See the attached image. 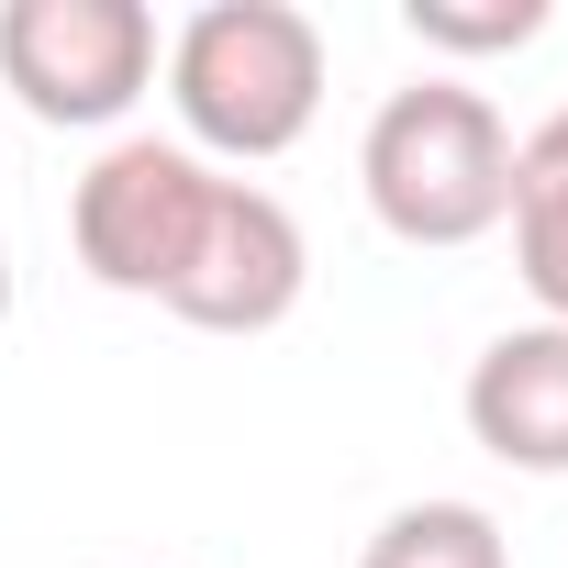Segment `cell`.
Returning <instances> with one entry per match:
<instances>
[{"instance_id": "1", "label": "cell", "mask_w": 568, "mask_h": 568, "mask_svg": "<svg viewBox=\"0 0 568 568\" xmlns=\"http://www.w3.org/2000/svg\"><path fill=\"white\" fill-rule=\"evenodd\" d=\"M324 23L302 0H201V12L168 34V101H179V134L190 156H291L324 112Z\"/></svg>"}, {"instance_id": "2", "label": "cell", "mask_w": 568, "mask_h": 568, "mask_svg": "<svg viewBox=\"0 0 568 568\" xmlns=\"http://www.w3.org/2000/svg\"><path fill=\"white\" fill-rule=\"evenodd\" d=\"M357 190L402 245H479L513 212V123L468 79H413L357 134Z\"/></svg>"}, {"instance_id": "3", "label": "cell", "mask_w": 568, "mask_h": 568, "mask_svg": "<svg viewBox=\"0 0 568 568\" xmlns=\"http://www.w3.org/2000/svg\"><path fill=\"white\" fill-rule=\"evenodd\" d=\"M156 68L168 45L145 0H0V90L57 134H112Z\"/></svg>"}, {"instance_id": "4", "label": "cell", "mask_w": 568, "mask_h": 568, "mask_svg": "<svg viewBox=\"0 0 568 568\" xmlns=\"http://www.w3.org/2000/svg\"><path fill=\"white\" fill-rule=\"evenodd\" d=\"M212 201H223V179H212L190 145H168V134H112V145L90 156L79 201H68L79 267L101 278V291H123V302H168L179 267H190V245H201V223H212Z\"/></svg>"}, {"instance_id": "5", "label": "cell", "mask_w": 568, "mask_h": 568, "mask_svg": "<svg viewBox=\"0 0 568 568\" xmlns=\"http://www.w3.org/2000/svg\"><path fill=\"white\" fill-rule=\"evenodd\" d=\"M302 291H313V245H302L291 201L256 190V179H223V201H212V223H201V245L179 267L168 313L201 324V335H267V324L302 313Z\"/></svg>"}, {"instance_id": "6", "label": "cell", "mask_w": 568, "mask_h": 568, "mask_svg": "<svg viewBox=\"0 0 568 568\" xmlns=\"http://www.w3.org/2000/svg\"><path fill=\"white\" fill-rule=\"evenodd\" d=\"M468 435L524 468V479H568V324H513L468 357V390H457Z\"/></svg>"}, {"instance_id": "7", "label": "cell", "mask_w": 568, "mask_h": 568, "mask_svg": "<svg viewBox=\"0 0 568 568\" xmlns=\"http://www.w3.org/2000/svg\"><path fill=\"white\" fill-rule=\"evenodd\" d=\"M513 267L535 291V324H568V101L513 134Z\"/></svg>"}, {"instance_id": "8", "label": "cell", "mask_w": 568, "mask_h": 568, "mask_svg": "<svg viewBox=\"0 0 568 568\" xmlns=\"http://www.w3.org/2000/svg\"><path fill=\"white\" fill-rule=\"evenodd\" d=\"M357 568H513V535L479 501H402Z\"/></svg>"}, {"instance_id": "9", "label": "cell", "mask_w": 568, "mask_h": 568, "mask_svg": "<svg viewBox=\"0 0 568 568\" xmlns=\"http://www.w3.org/2000/svg\"><path fill=\"white\" fill-rule=\"evenodd\" d=\"M402 23L435 57H513L546 34V0H402Z\"/></svg>"}, {"instance_id": "10", "label": "cell", "mask_w": 568, "mask_h": 568, "mask_svg": "<svg viewBox=\"0 0 568 568\" xmlns=\"http://www.w3.org/2000/svg\"><path fill=\"white\" fill-rule=\"evenodd\" d=\"M0 324H12V245H0Z\"/></svg>"}]
</instances>
